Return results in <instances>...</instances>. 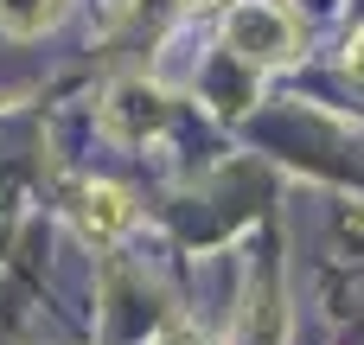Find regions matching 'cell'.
Segmentation results:
<instances>
[{"mask_svg": "<svg viewBox=\"0 0 364 345\" xmlns=\"http://www.w3.org/2000/svg\"><path fill=\"white\" fill-rule=\"evenodd\" d=\"M224 45H230L243 64L269 70V64H288V58H294L301 32H294V19H288L282 6H269V0H243V6L224 19Z\"/></svg>", "mask_w": 364, "mask_h": 345, "instance_id": "1", "label": "cell"}, {"mask_svg": "<svg viewBox=\"0 0 364 345\" xmlns=\"http://www.w3.org/2000/svg\"><path fill=\"white\" fill-rule=\"evenodd\" d=\"M128 218H134V211H128V192H122V186H90V192H83V224H90L96 237H115Z\"/></svg>", "mask_w": 364, "mask_h": 345, "instance_id": "2", "label": "cell"}, {"mask_svg": "<svg viewBox=\"0 0 364 345\" xmlns=\"http://www.w3.org/2000/svg\"><path fill=\"white\" fill-rule=\"evenodd\" d=\"M58 13H64V0H0V26H6V32H19V38H32V32L58 26Z\"/></svg>", "mask_w": 364, "mask_h": 345, "instance_id": "3", "label": "cell"}, {"mask_svg": "<svg viewBox=\"0 0 364 345\" xmlns=\"http://www.w3.org/2000/svg\"><path fill=\"white\" fill-rule=\"evenodd\" d=\"M346 64H352V77H358V83H364V32H358V38H352V58H346Z\"/></svg>", "mask_w": 364, "mask_h": 345, "instance_id": "4", "label": "cell"}]
</instances>
